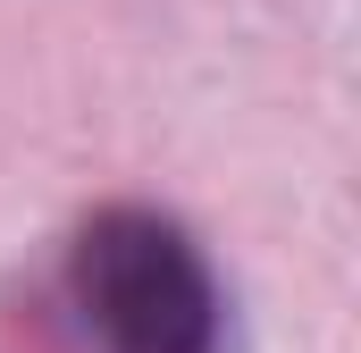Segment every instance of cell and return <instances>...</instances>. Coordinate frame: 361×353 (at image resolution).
<instances>
[{
  "label": "cell",
  "instance_id": "1",
  "mask_svg": "<svg viewBox=\"0 0 361 353\" xmlns=\"http://www.w3.org/2000/svg\"><path fill=\"white\" fill-rule=\"evenodd\" d=\"M68 294L101 353H219L227 303L202 244L169 210L109 202L68 244Z\"/></svg>",
  "mask_w": 361,
  "mask_h": 353
}]
</instances>
